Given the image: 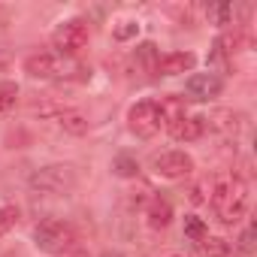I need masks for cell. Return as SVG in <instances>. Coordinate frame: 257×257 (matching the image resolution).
Returning <instances> with one entry per match:
<instances>
[{
    "instance_id": "cell-10",
    "label": "cell",
    "mask_w": 257,
    "mask_h": 257,
    "mask_svg": "<svg viewBox=\"0 0 257 257\" xmlns=\"http://www.w3.org/2000/svg\"><path fill=\"white\" fill-rule=\"evenodd\" d=\"M25 73L34 76V79H52L61 73V58L52 55V52H37L25 61Z\"/></svg>"
},
{
    "instance_id": "cell-13",
    "label": "cell",
    "mask_w": 257,
    "mask_h": 257,
    "mask_svg": "<svg viewBox=\"0 0 257 257\" xmlns=\"http://www.w3.org/2000/svg\"><path fill=\"white\" fill-rule=\"evenodd\" d=\"M200 254H203V257H242V254L236 251V245H230V242L221 239V236H206V239L200 242Z\"/></svg>"
},
{
    "instance_id": "cell-8",
    "label": "cell",
    "mask_w": 257,
    "mask_h": 257,
    "mask_svg": "<svg viewBox=\"0 0 257 257\" xmlns=\"http://www.w3.org/2000/svg\"><path fill=\"white\" fill-rule=\"evenodd\" d=\"M224 88V82L215 76V73H194L188 82H185V91L194 97V100H212L218 97Z\"/></svg>"
},
{
    "instance_id": "cell-9",
    "label": "cell",
    "mask_w": 257,
    "mask_h": 257,
    "mask_svg": "<svg viewBox=\"0 0 257 257\" xmlns=\"http://www.w3.org/2000/svg\"><path fill=\"white\" fill-rule=\"evenodd\" d=\"M203 124L209 127V131L221 134V137H236L239 127H242V115L233 112V109H212L209 118H203Z\"/></svg>"
},
{
    "instance_id": "cell-4",
    "label": "cell",
    "mask_w": 257,
    "mask_h": 257,
    "mask_svg": "<svg viewBox=\"0 0 257 257\" xmlns=\"http://www.w3.org/2000/svg\"><path fill=\"white\" fill-rule=\"evenodd\" d=\"M73 185H76V173L73 167H64V164L43 167L31 176V188L40 194H67Z\"/></svg>"
},
{
    "instance_id": "cell-20",
    "label": "cell",
    "mask_w": 257,
    "mask_h": 257,
    "mask_svg": "<svg viewBox=\"0 0 257 257\" xmlns=\"http://www.w3.org/2000/svg\"><path fill=\"white\" fill-rule=\"evenodd\" d=\"M19 221V209L16 206H0V236H7Z\"/></svg>"
},
{
    "instance_id": "cell-24",
    "label": "cell",
    "mask_w": 257,
    "mask_h": 257,
    "mask_svg": "<svg viewBox=\"0 0 257 257\" xmlns=\"http://www.w3.org/2000/svg\"><path fill=\"white\" fill-rule=\"evenodd\" d=\"M100 257H124V254H118V251H106V254H100Z\"/></svg>"
},
{
    "instance_id": "cell-22",
    "label": "cell",
    "mask_w": 257,
    "mask_h": 257,
    "mask_svg": "<svg viewBox=\"0 0 257 257\" xmlns=\"http://www.w3.org/2000/svg\"><path fill=\"white\" fill-rule=\"evenodd\" d=\"M137 55H140L143 64H149L152 70H158V61H161V58H158V46H155V43H143V46L137 49Z\"/></svg>"
},
{
    "instance_id": "cell-11",
    "label": "cell",
    "mask_w": 257,
    "mask_h": 257,
    "mask_svg": "<svg viewBox=\"0 0 257 257\" xmlns=\"http://www.w3.org/2000/svg\"><path fill=\"white\" fill-rule=\"evenodd\" d=\"M197 64L194 52H170L158 61V73L161 76H179V73H191Z\"/></svg>"
},
{
    "instance_id": "cell-18",
    "label": "cell",
    "mask_w": 257,
    "mask_h": 257,
    "mask_svg": "<svg viewBox=\"0 0 257 257\" xmlns=\"http://www.w3.org/2000/svg\"><path fill=\"white\" fill-rule=\"evenodd\" d=\"M185 236H188V239H194V242H203V239L209 236L206 221H203V218H197V215H188V218H185Z\"/></svg>"
},
{
    "instance_id": "cell-14",
    "label": "cell",
    "mask_w": 257,
    "mask_h": 257,
    "mask_svg": "<svg viewBox=\"0 0 257 257\" xmlns=\"http://www.w3.org/2000/svg\"><path fill=\"white\" fill-rule=\"evenodd\" d=\"M58 124L64 127L67 134H73V137H82V134H88V118H85L79 109H64V112L58 115Z\"/></svg>"
},
{
    "instance_id": "cell-12",
    "label": "cell",
    "mask_w": 257,
    "mask_h": 257,
    "mask_svg": "<svg viewBox=\"0 0 257 257\" xmlns=\"http://www.w3.org/2000/svg\"><path fill=\"white\" fill-rule=\"evenodd\" d=\"M146 218H149V224L155 230H161V227H167L173 221V206L167 200H161V197H152L149 200V209H146Z\"/></svg>"
},
{
    "instance_id": "cell-2",
    "label": "cell",
    "mask_w": 257,
    "mask_h": 257,
    "mask_svg": "<svg viewBox=\"0 0 257 257\" xmlns=\"http://www.w3.org/2000/svg\"><path fill=\"white\" fill-rule=\"evenodd\" d=\"M79 236L73 230V224L67 221H58V218H46L34 227V245L52 257H61V254H70L76 248Z\"/></svg>"
},
{
    "instance_id": "cell-16",
    "label": "cell",
    "mask_w": 257,
    "mask_h": 257,
    "mask_svg": "<svg viewBox=\"0 0 257 257\" xmlns=\"http://www.w3.org/2000/svg\"><path fill=\"white\" fill-rule=\"evenodd\" d=\"M112 173L121 176V179H134V176L140 173V164H137V158H131V155H118V158L112 161Z\"/></svg>"
},
{
    "instance_id": "cell-3",
    "label": "cell",
    "mask_w": 257,
    "mask_h": 257,
    "mask_svg": "<svg viewBox=\"0 0 257 257\" xmlns=\"http://www.w3.org/2000/svg\"><path fill=\"white\" fill-rule=\"evenodd\" d=\"M88 40H91V31H88V22H85V19H70V22L58 25V31L52 34L55 49H58L61 55H67V58L79 55V52L88 46Z\"/></svg>"
},
{
    "instance_id": "cell-19",
    "label": "cell",
    "mask_w": 257,
    "mask_h": 257,
    "mask_svg": "<svg viewBox=\"0 0 257 257\" xmlns=\"http://www.w3.org/2000/svg\"><path fill=\"white\" fill-rule=\"evenodd\" d=\"M209 22H215V25H230L233 22V7L230 4H218V7H209Z\"/></svg>"
},
{
    "instance_id": "cell-7",
    "label": "cell",
    "mask_w": 257,
    "mask_h": 257,
    "mask_svg": "<svg viewBox=\"0 0 257 257\" xmlns=\"http://www.w3.org/2000/svg\"><path fill=\"white\" fill-rule=\"evenodd\" d=\"M158 112H161V124L170 131V137L176 140L179 137V131H182V124H185V118H188V112H185V100L182 97H164L161 103H158Z\"/></svg>"
},
{
    "instance_id": "cell-15",
    "label": "cell",
    "mask_w": 257,
    "mask_h": 257,
    "mask_svg": "<svg viewBox=\"0 0 257 257\" xmlns=\"http://www.w3.org/2000/svg\"><path fill=\"white\" fill-rule=\"evenodd\" d=\"M203 131H206V124H203V115H188L176 140H185V143H194V140H200V137H203Z\"/></svg>"
},
{
    "instance_id": "cell-1",
    "label": "cell",
    "mask_w": 257,
    "mask_h": 257,
    "mask_svg": "<svg viewBox=\"0 0 257 257\" xmlns=\"http://www.w3.org/2000/svg\"><path fill=\"white\" fill-rule=\"evenodd\" d=\"M209 203H212V212H215V218H218L221 224H227V227L239 224V221L248 215V206H251L248 182H245L242 176H236V173L218 176L215 185H212Z\"/></svg>"
},
{
    "instance_id": "cell-17",
    "label": "cell",
    "mask_w": 257,
    "mask_h": 257,
    "mask_svg": "<svg viewBox=\"0 0 257 257\" xmlns=\"http://www.w3.org/2000/svg\"><path fill=\"white\" fill-rule=\"evenodd\" d=\"M19 103V85L16 82H0V115H7Z\"/></svg>"
},
{
    "instance_id": "cell-6",
    "label": "cell",
    "mask_w": 257,
    "mask_h": 257,
    "mask_svg": "<svg viewBox=\"0 0 257 257\" xmlns=\"http://www.w3.org/2000/svg\"><path fill=\"white\" fill-rule=\"evenodd\" d=\"M152 170L161 179H185L194 173V158L185 152H161L152 158Z\"/></svg>"
},
{
    "instance_id": "cell-21",
    "label": "cell",
    "mask_w": 257,
    "mask_h": 257,
    "mask_svg": "<svg viewBox=\"0 0 257 257\" xmlns=\"http://www.w3.org/2000/svg\"><path fill=\"white\" fill-rule=\"evenodd\" d=\"M137 34H140V25H137V22H121V25H115V31H112V37H115L118 43L134 40Z\"/></svg>"
},
{
    "instance_id": "cell-23",
    "label": "cell",
    "mask_w": 257,
    "mask_h": 257,
    "mask_svg": "<svg viewBox=\"0 0 257 257\" xmlns=\"http://www.w3.org/2000/svg\"><path fill=\"white\" fill-rule=\"evenodd\" d=\"M239 254H254V224H248L245 230H242V236H239V248H236Z\"/></svg>"
},
{
    "instance_id": "cell-5",
    "label": "cell",
    "mask_w": 257,
    "mask_h": 257,
    "mask_svg": "<svg viewBox=\"0 0 257 257\" xmlns=\"http://www.w3.org/2000/svg\"><path fill=\"white\" fill-rule=\"evenodd\" d=\"M127 124L140 140H152L161 131V112L155 100H140L131 112H127Z\"/></svg>"
}]
</instances>
